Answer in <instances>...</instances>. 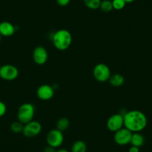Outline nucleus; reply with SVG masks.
Segmentation results:
<instances>
[{"instance_id": "f257e3e1", "label": "nucleus", "mask_w": 152, "mask_h": 152, "mask_svg": "<svg viewBox=\"0 0 152 152\" xmlns=\"http://www.w3.org/2000/svg\"><path fill=\"white\" fill-rule=\"evenodd\" d=\"M148 120L142 111L130 110L124 114V127L132 133L141 132L145 128Z\"/></svg>"}, {"instance_id": "f03ea898", "label": "nucleus", "mask_w": 152, "mask_h": 152, "mask_svg": "<svg viewBox=\"0 0 152 152\" xmlns=\"http://www.w3.org/2000/svg\"><path fill=\"white\" fill-rule=\"evenodd\" d=\"M72 42V37L68 30L60 29L53 34L52 43L54 46L58 50H66L70 47Z\"/></svg>"}, {"instance_id": "7ed1b4c3", "label": "nucleus", "mask_w": 152, "mask_h": 152, "mask_svg": "<svg viewBox=\"0 0 152 152\" xmlns=\"http://www.w3.org/2000/svg\"><path fill=\"white\" fill-rule=\"evenodd\" d=\"M35 107L32 104L25 103L23 104L19 107L17 111V119L20 122L26 125L28 122L33 120L34 116Z\"/></svg>"}, {"instance_id": "20e7f679", "label": "nucleus", "mask_w": 152, "mask_h": 152, "mask_svg": "<svg viewBox=\"0 0 152 152\" xmlns=\"http://www.w3.org/2000/svg\"><path fill=\"white\" fill-rule=\"evenodd\" d=\"M93 76L95 79L101 83L106 82L111 76L110 69L105 64H98L93 69Z\"/></svg>"}, {"instance_id": "39448f33", "label": "nucleus", "mask_w": 152, "mask_h": 152, "mask_svg": "<svg viewBox=\"0 0 152 152\" xmlns=\"http://www.w3.org/2000/svg\"><path fill=\"white\" fill-rule=\"evenodd\" d=\"M64 134L57 128L51 130L46 136V142L48 145L52 146L55 148L60 147L64 142Z\"/></svg>"}, {"instance_id": "423d86ee", "label": "nucleus", "mask_w": 152, "mask_h": 152, "mask_svg": "<svg viewBox=\"0 0 152 152\" xmlns=\"http://www.w3.org/2000/svg\"><path fill=\"white\" fill-rule=\"evenodd\" d=\"M19 70L15 66L5 64L0 66V78L5 81H14L18 77Z\"/></svg>"}, {"instance_id": "0eeeda50", "label": "nucleus", "mask_w": 152, "mask_h": 152, "mask_svg": "<svg viewBox=\"0 0 152 152\" xmlns=\"http://www.w3.org/2000/svg\"><path fill=\"white\" fill-rule=\"evenodd\" d=\"M133 133L126 128H122L114 134V141L117 145L121 146L131 144Z\"/></svg>"}, {"instance_id": "6e6552de", "label": "nucleus", "mask_w": 152, "mask_h": 152, "mask_svg": "<svg viewBox=\"0 0 152 152\" xmlns=\"http://www.w3.org/2000/svg\"><path fill=\"white\" fill-rule=\"evenodd\" d=\"M107 127L110 131L114 133L124 128L123 114L116 113L110 116L107 122Z\"/></svg>"}, {"instance_id": "1a4fd4ad", "label": "nucleus", "mask_w": 152, "mask_h": 152, "mask_svg": "<svg viewBox=\"0 0 152 152\" xmlns=\"http://www.w3.org/2000/svg\"><path fill=\"white\" fill-rule=\"evenodd\" d=\"M42 131V125L37 121H31L24 125L23 134L28 138H33L37 137Z\"/></svg>"}, {"instance_id": "9d476101", "label": "nucleus", "mask_w": 152, "mask_h": 152, "mask_svg": "<svg viewBox=\"0 0 152 152\" xmlns=\"http://www.w3.org/2000/svg\"><path fill=\"white\" fill-rule=\"evenodd\" d=\"M32 58L35 64L37 65H43L48 61V52L43 46H38L34 49L32 53Z\"/></svg>"}, {"instance_id": "9b49d317", "label": "nucleus", "mask_w": 152, "mask_h": 152, "mask_svg": "<svg viewBox=\"0 0 152 152\" xmlns=\"http://www.w3.org/2000/svg\"><path fill=\"white\" fill-rule=\"evenodd\" d=\"M55 95V89L49 84H43L40 86L37 90V96L40 100L49 101Z\"/></svg>"}, {"instance_id": "f8f14e48", "label": "nucleus", "mask_w": 152, "mask_h": 152, "mask_svg": "<svg viewBox=\"0 0 152 152\" xmlns=\"http://www.w3.org/2000/svg\"><path fill=\"white\" fill-rule=\"evenodd\" d=\"M15 26L11 23L8 21H3L0 23V34L2 37H11L15 33Z\"/></svg>"}, {"instance_id": "ddd939ff", "label": "nucleus", "mask_w": 152, "mask_h": 152, "mask_svg": "<svg viewBox=\"0 0 152 152\" xmlns=\"http://www.w3.org/2000/svg\"><path fill=\"white\" fill-rule=\"evenodd\" d=\"M108 81L113 87H121L125 82V78L121 74H113L111 75Z\"/></svg>"}, {"instance_id": "4468645a", "label": "nucleus", "mask_w": 152, "mask_h": 152, "mask_svg": "<svg viewBox=\"0 0 152 152\" xmlns=\"http://www.w3.org/2000/svg\"><path fill=\"white\" fill-rule=\"evenodd\" d=\"M145 143V138L142 134L140 132L133 133L132 137H131V145L136 146V147L140 148Z\"/></svg>"}, {"instance_id": "2eb2a0df", "label": "nucleus", "mask_w": 152, "mask_h": 152, "mask_svg": "<svg viewBox=\"0 0 152 152\" xmlns=\"http://www.w3.org/2000/svg\"><path fill=\"white\" fill-rule=\"evenodd\" d=\"M87 146L82 140H77L72 146L71 152H87Z\"/></svg>"}, {"instance_id": "dca6fc26", "label": "nucleus", "mask_w": 152, "mask_h": 152, "mask_svg": "<svg viewBox=\"0 0 152 152\" xmlns=\"http://www.w3.org/2000/svg\"><path fill=\"white\" fill-rule=\"evenodd\" d=\"M70 122L68 118L62 117L58 120L56 123V128L61 132L66 131L69 128Z\"/></svg>"}, {"instance_id": "f3484780", "label": "nucleus", "mask_w": 152, "mask_h": 152, "mask_svg": "<svg viewBox=\"0 0 152 152\" xmlns=\"http://www.w3.org/2000/svg\"><path fill=\"white\" fill-rule=\"evenodd\" d=\"M102 0H84V3L87 8L91 10H96L100 8Z\"/></svg>"}, {"instance_id": "a211bd4d", "label": "nucleus", "mask_w": 152, "mask_h": 152, "mask_svg": "<svg viewBox=\"0 0 152 152\" xmlns=\"http://www.w3.org/2000/svg\"><path fill=\"white\" fill-rule=\"evenodd\" d=\"M100 8L103 12H110V11L113 9V8L112 1H110V0H103V1H102V2H101L100 8Z\"/></svg>"}, {"instance_id": "6ab92c4d", "label": "nucleus", "mask_w": 152, "mask_h": 152, "mask_svg": "<svg viewBox=\"0 0 152 152\" xmlns=\"http://www.w3.org/2000/svg\"><path fill=\"white\" fill-rule=\"evenodd\" d=\"M23 128H24V125L20 121H15V122H12L11 124V130L15 134H20V133H23Z\"/></svg>"}, {"instance_id": "aec40b11", "label": "nucleus", "mask_w": 152, "mask_h": 152, "mask_svg": "<svg viewBox=\"0 0 152 152\" xmlns=\"http://www.w3.org/2000/svg\"><path fill=\"white\" fill-rule=\"evenodd\" d=\"M112 4L114 10L120 11L126 6L127 2L125 0H112Z\"/></svg>"}, {"instance_id": "412c9836", "label": "nucleus", "mask_w": 152, "mask_h": 152, "mask_svg": "<svg viewBox=\"0 0 152 152\" xmlns=\"http://www.w3.org/2000/svg\"><path fill=\"white\" fill-rule=\"evenodd\" d=\"M7 112V106L3 102L0 101V118L5 116Z\"/></svg>"}, {"instance_id": "4be33fe9", "label": "nucleus", "mask_w": 152, "mask_h": 152, "mask_svg": "<svg viewBox=\"0 0 152 152\" xmlns=\"http://www.w3.org/2000/svg\"><path fill=\"white\" fill-rule=\"evenodd\" d=\"M71 0H56V2L58 5L61 7H65L69 4Z\"/></svg>"}, {"instance_id": "5701e85b", "label": "nucleus", "mask_w": 152, "mask_h": 152, "mask_svg": "<svg viewBox=\"0 0 152 152\" xmlns=\"http://www.w3.org/2000/svg\"><path fill=\"white\" fill-rule=\"evenodd\" d=\"M57 151L55 150V148L52 147V146L48 145L47 147H46L43 150V152H56Z\"/></svg>"}, {"instance_id": "b1692460", "label": "nucleus", "mask_w": 152, "mask_h": 152, "mask_svg": "<svg viewBox=\"0 0 152 152\" xmlns=\"http://www.w3.org/2000/svg\"><path fill=\"white\" fill-rule=\"evenodd\" d=\"M128 152H140V148L131 145V148L128 149Z\"/></svg>"}, {"instance_id": "393cba45", "label": "nucleus", "mask_w": 152, "mask_h": 152, "mask_svg": "<svg viewBox=\"0 0 152 152\" xmlns=\"http://www.w3.org/2000/svg\"><path fill=\"white\" fill-rule=\"evenodd\" d=\"M56 152H69L68 150L66 149H59V150L57 151Z\"/></svg>"}, {"instance_id": "a878e982", "label": "nucleus", "mask_w": 152, "mask_h": 152, "mask_svg": "<svg viewBox=\"0 0 152 152\" xmlns=\"http://www.w3.org/2000/svg\"><path fill=\"white\" fill-rule=\"evenodd\" d=\"M125 1L127 3H132V2H134L135 0H125Z\"/></svg>"}, {"instance_id": "bb28decb", "label": "nucleus", "mask_w": 152, "mask_h": 152, "mask_svg": "<svg viewBox=\"0 0 152 152\" xmlns=\"http://www.w3.org/2000/svg\"><path fill=\"white\" fill-rule=\"evenodd\" d=\"M1 40H2V36L0 34V42H1Z\"/></svg>"}]
</instances>
